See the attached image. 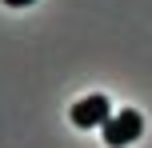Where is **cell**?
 Instances as JSON below:
<instances>
[{
  "label": "cell",
  "mask_w": 152,
  "mask_h": 148,
  "mask_svg": "<svg viewBox=\"0 0 152 148\" xmlns=\"http://www.w3.org/2000/svg\"><path fill=\"white\" fill-rule=\"evenodd\" d=\"M140 132H144V116H140L136 108H124L116 112V116H108L104 124H100V136H104L108 148H124V144H136Z\"/></svg>",
  "instance_id": "1"
},
{
  "label": "cell",
  "mask_w": 152,
  "mask_h": 148,
  "mask_svg": "<svg viewBox=\"0 0 152 148\" xmlns=\"http://www.w3.org/2000/svg\"><path fill=\"white\" fill-rule=\"evenodd\" d=\"M108 116H112V100L100 96V92L80 96V100L72 104V124H76V128H100Z\"/></svg>",
  "instance_id": "2"
},
{
  "label": "cell",
  "mask_w": 152,
  "mask_h": 148,
  "mask_svg": "<svg viewBox=\"0 0 152 148\" xmlns=\"http://www.w3.org/2000/svg\"><path fill=\"white\" fill-rule=\"evenodd\" d=\"M4 4H8V8H28L32 0H4Z\"/></svg>",
  "instance_id": "3"
}]
</instances>
